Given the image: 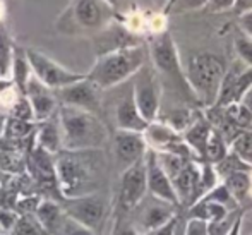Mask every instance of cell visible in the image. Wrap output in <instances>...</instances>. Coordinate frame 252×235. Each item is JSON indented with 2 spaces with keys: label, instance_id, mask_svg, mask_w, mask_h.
I'll use <instances>...</instances> for the list:
<instances>
[{
  "label": "cell",
  "instance_id": "1",
  "mask_svg": "<svg viewBox=\"0 0 252 235\" xmlns=\"http://www.w3.org/2000/svg\"><path fill=\"white\" fill-rule=\"evenodd\" d=\"M57 117L62 131V148L65 151H94L108 139V133L96 113L59 105Z\"/></svg>",
  "mask_w": 252,
  "mask_h": 235
},
{
  "label": "cell",
  "instance_id": "2",
  "mask_svg": "<svg viewBox=\"0 0 252 235\" xmlns=\"http://www.w3.org/2000/svg\"><path fill=\"white\" fill-rule=\"evenodd\" d=\"M144 64L146 50L143 45H126L98 57L86 77L100 90H108L136 76Z\"/></svg>",
  "mask_w": 252,
  "mask_h": 235
},
{
  "label": "cell",
  "instance_id": "3",
  "mask_svg": "<svg viewBox=\"0 0 252 235\" xmlns=\"http://www.w3.org/2000/svg\"><path fill=\"white\" fill-rule=\"evenodd\" d=\"M226 67L213 53H197L189 60L186 79L190 91L206 106H215Z\"/></svg>",
  "mask_w": 252,
  "mask_h": 235
},
{
  "label": "cell",
  "instance_id": "4",
  "mask_svg": "<svg viewBox=\"0 0 252 235\" xmlns=\"http://www.w3.org/2000/svg\"><path fill=\"white\" fill-rule=\"evenodd\" d=\"M84 151H62L55 155L57 184L65 199L90 194L91 167L84 162Z\"/></svg>",
  "mask_w": 252,
  "mask_h": 235
},
{
  "label": "cell",
  "instance_id": "5",
  "mask_svg": "<svg viewBox=\"0 0 252 235\" xmlns=\"http://www.w3.org/2000/svg\"><path fill=\"white\" fill-rule=\"evenodd\" d=\"M112 10L113 7H110L105 0H70L60 19V28L69 33L70 30H100L110 21Z\"/></svg>",
  "mask_w": 252,
  "mask_h": 235
},
{
  "label": "cell",
  "instance_id": "6",
  "mask_svg": "<svg viewBox=\"0 0 252 235\" xmlns=\"http://www.w3.org/2000/svg\"><path fill=\"white\" fill-rule=\"evenodd\" d=\"M150 55L156 72L168 77L175 86L182 88L184 84L189 88L186 72H182V67H180L179 53H177L173 38L170 36L168 31L155 34V38L150 41Z\"/></svg>",
  "mask_w": 252,
  "mask_h": 235
},
{
  "label": "cell",
  "instance_id": "7",
  "mask_svg": "<svg viewBox=\"0 0 252 235\" xmlns=\"http://www.w3.org/2000/svg\"><path fill=\"white\" fill-rule=\"evenodd\" d=\"M26 55L33 76L53 91L69 86L72 83H77V81L86 77V74H79V72H74V70L65 69L59 62L52 60L50 57L38 52V50H31V48L26 50Z\"/></svg>",
  "mask_w": 252,
  "mask_h": 235
},
{
  "label": "cell",
  "instance_id": "8",
  "mask_svg": "<svg viewBox=\"0 0 252 235\" xmlns=\"http://www.w3.org/2000/svg\"><path fill=\"white\" fill-rule=\"evenodd\" d=\"M136 81L132 84V95L136 100V105L139 108L141 115L148 122H155L159 112V83H158V72L155 67L144 64L136 74Z\"/></svg>",
  "mask_w": 252,
  "mask_h": 235
},
{
  "label": "cell",
  "instance_id": "9",
  "mask_svg": "<svg viewBox=\"0 0 252 235\" xmlns=\"http://www.w3.org/2000/svg\"><path fill=\"white\" fill-rule=\"evenodd\" d=\"M62 209L65 216H69L72 222L79 223L93 232H96L105 218V202L94 194H84L67 199Z\"/></svg>",
  "mask_w": 252,
  "mask_h": 235
},
{
  "label": "cell",
  "instance_id": "10",
  "mask_svg": "<svg viewBox=\"0 0 252 235\" xmlns=\"http://www.w3.org/2000/svg\"><path fill=\"white\" fill-rule=\"evenodd\" d=\"M252 90V67L244 66L239 69L237 66H232L226 69L223 76L220 93L216 98L215 106L211 108H223L230 103H240L249 91Z\"/></svg>",
  "mask_w": 252,
  "mask_h": 235
},
{
  "label": "cell",
  "instance_id": "11",
  "mask_svg": "<svg viewBox=\"0 0 252 235\" xmlns=\"http://www.w3.org/2000/svg\"><path fill=\"white\" fill-rule=\"evenodd\" d=\"M146 192V163H144L143 158L122 170V175H120V202L126 209H134L141 204Z\"/></svg>",
  "mask_w": 252,
  "mask_h": 235
},
{
  "label": "cell",
  "instance_id": "12",
  "mask_svg": "<svg viewBox=\"0 0 252 235\" xmlns=\"http://www.w3.org/2000/svg\"><path fill=\"white\" fill-rule=\"evenodd\" d=\"M144 163H146V179H148V191L151 192L153 198L161 199V201L168 202L172 206H179V198L173 189L172 179L165 168L161 167L155 149H148L146 156H144Z\"/></svg>",
  "mask_w": 252,
  "mask_h": 235
},
{
  "label": "cell",
  "instance_id": "13",
  "mask_svg": "<svg viewBox=\"0 0 252 235\" xmlns=\"http://www.w3.org/2000/svg\"><path fill=\"white\" fill-rule=\"evenodd\" d=\"M100 88L94 83H91L88 77L72 83L65 88L57 90V100L60 101V105H69L76 106V108L86 110L91 113L100 112V96H98Z\"/></svg>",
  "mask_w": 252,
  "mask_h": 235
},
{
  "label": "cell",
  "instance_id": "14",
  "mask_svg": "<svg viewBox=\"0 0 252 235\" xmlns=\"http://www.w3.org/2000/svg\"><path fill=\"white\" fill-rule=\"evenodd\" d=\"M26 168L30 172L31 179L40 187L45 189H59L57 184V168H55V155L45 151L43 148L36 146L28 153Z\"/></svg>",
  "mask_w": 252,
  "mask_h": 235
},
{
  "label": "cell",
  "instance_id": "15",
  "mask_svg": "<svg viewBox=\"0 0 252 235\" xmlns=\"http://www.w3.org/2000/svg\"><path fill=\"white\" fill-rule=\"evenodd\" d=\"M148 142L143 133H130V131H117L113 139V151H115L117 162L122 168L134 165L143 160L148 153Z\"/></svg>",
  "mask_w": 252,
  "mask_h": 235
},
{
  "label": "cell",
  "instance_id": "16",
  "mask_svg": "<svg viewBox=\"0 0 252 235\" xmlns=\"http://www.w3.org/2000/svg\"><path fill=\"white\" fill-rule=\"evenodd\" d=\"M26 98L30 100L31 106H33L34 120L36 122H43V120L50 119L59 110V100L50 88H47L40 79L34 76L30 77L26 86Z\"/></svg>",
  "mask_w": 252,
  "mask_h": 235
},
{
  "label": "cell",
  "instance_id": "17",
  "mask_svg": "<svg viewBox=\"0 0 252 235\" xmlns=\"http://www.w3.org/2000/svg\"><path fill=\"white\" fill-rule=\"evenodd\" d=\"M173 189L177 192L179 202H187L192 206L199 199L201 192V167L194 163V160L187 162L175 175L170 177Z\"/></svg>",
  "mask_w": 252,
  "mask_h": 235
},
{
  "label": "cell",
  "instance_id": "18",
  "mask_svg": "<svg viewBox=\"0 0 252 235\" xmlns=\"http://www.w3.org/2000/svg\"><path fill=\"white\" fill-rule=\"evenodd\" d=\"M155 199V202H150L146 204L143 209H141L139 216H137V222H136V227L134 229L137 230L139 235H144L146 232H151V230L158 229V227L165 225L166 222L173 218L175 215V209L177 206H172L168 202L161 201V199Z\"/></svg>",
  "mask_w": 252,
  "mask_h": 235
},
{
  "label": "cell",
  "instance_id": "19",
  "mask_svg": "<svg viewBox=\"0 0 252 235\" xmlns=\"http://www.w3.org/2000/svg\"><path fill=\"white\" fill-rule=\"evenodd\" d=\"M115 120L119 131H130V133H144L148 129V126H150V122L141 115L139 108H137L132 90L124 96L119 101V105H117Z\"/></svg>",
  "mask_w": 252,
  "mask_h": 235
},
{
  "label": "cell",
  "instance_id": "20",
  "mask_svg": "<svg viewBox=\"0 0 252 235\" xmlns=\"http://www.w3.org/2000/svg\"><path fill=\"white\" fill-rule=\"evenodd\" d=\"M34 142L52 155H59L62 151V131H60L59 117H50L43 122H36Z\"/></svg>",
  "mask_w": 252,
  "mask_h": 235
},
{
  "label": "cell",
  "instance_id": "21",
  "mask_svg": "<svg viewBox=\"0 0 252 235\" xmlns=\"http://www.w3.org/2000/svg\"><path fill=\"white\" fill-rule=\"evenodd\" d=\"M213 131V126L204 119H199L196 122H190V126L186 129L184 133V141L187 142L192 153L196 156L204 160V153H206V144H208L209 134Z\"/></svg>",
  "mask_w": 252,
  "mask_h": 235
},
{
  "label": "cell",
  "instance_id": "22",
  "mask_svg": "<svg viewBox=\"0 0 252 235\" xmlns=\"http://www.w3.org/2000/svg\"><path fill=\"white\" fill-rule=\"evenodd\" d=\"M34 216L40 220V223L50 235H59L63 222H65L63 209L53 201H41L34 211Z\"/></svg>",
  "mask_w": 252,
  "mask_h": 235
},
{
  "label": "cell",
  "instance_id": "23",
  "mask_svg": "<svg viewBox=\"0 0 252 235\" xmlns=\"http://www.w3.org/2000/svg\"><path fill=\"white\" fill-rule=\"evenodd\" d=\"M33 76L31 72V66L28 62V55L26 50L14 47V55H12V66H10V81L14 83L16 90L21 95L26 93V86L30 77Z\"/></svg>",
  "mask_w": 252,
  "mask_h": 235
},
{
  "label": "cell",
  "instance_id": "24",
  "mask_svg": "<svg viewBox=\"0 0 252 235\" xmlns=\"http://www.w3.org/2000/svg\"><path fill=\"white\" fill-rule=\"evenodd\" d=\"M251 182L249 170H235L223 177V184L237 202L244 201V198L251 192Z\"/></svg>",
  "mask_w": 252,
  "mask_h": 235
},
{
  "label": "cell",
  "instance_id": "25",
  "mask_svg": "<svg viewBox=\"0 0 252 235\" xmlns=\"http://www.w3.org/2000/svg\"><path fill=\"white\" fill-rule=\"evenodd\" d=\"M230 153V148L225 141V136L220 133L218 129L213 127L211 134H209L208 144H206V153H204V162L211 163V165H216L220 163L226 155Z\"/></svg>",
  "mask_w": 252,
  "mask_h": 235
},
{
  "label": "cell",
  "instance_id": "26",
  "mask_svg": "<svg viewBox=\"0 0 252 235\" xmlns=\"http://www.w3.org/2000/svg\"><path fill=\"white\" fill-rule=\"evenodd\" d=\"M230 151L237 155L247 167L252 168V131L242 129L233 136L230 142Z\"/></svg>",
  "mask_w": 252,
  "mask_h": 235
},
{
  "label": "cell",
  "instance_id": "27",
  "mask_svg": "<svg viewBox=\"0 0 252 235\" xmlns=\"http://www.w3.org/2000/svg\"><path fill=\"white\" fill-rule=\"evenodd\" d=\"M34 133H36V122H28V120H19L7 115L5 131H3L5 139H28Z\"/></svg>",
  "mask_w": 252,
  "mask_h": 235
},
{
  "label": "cell",
  "instance_id": "28",
  "mask_svg": "<svg viewBox=\"0 0 252 235\" xmlns=\"http://www.w3.org/2000/svg\"><path fill=\"white\" fill-rule=\"evenodd\" d=\"M10 235H50L40 223V220L34 216V213H24L19 216L16 227Z\"/></svg>",
  "mask_w": 252,
  "mask_h": 235
},
{
  "label": "cell",
  "instance_id": "29",
  "mask_svg": "<svg viewBox=\"0 0 252 235\" xmlns=\"http://www.w3.org/2000/svg\"><path fill=\"white\" fill-rule=\"evenodd\" d=\"M14 47L7 30L0 24V77L10 76V66H12Z\"/></svg>",
  "mask_w": 252,
  "mask_h": 235
},
{
  "label": "cell",
  "instance_id": "30",
  "mask_svg": "<svg viewBox=\"0 0 252 235\" xmlns=\"http://www.w3.org/2000/svg\"><path fill=\"white\" fill-rule=\"evenodd\" d=\"M208 0H168L163 7L166 16H179V14L192 12V10L204 9Z\"/></svg>",
  "mask_w": 252,
  "mask_h": 235
},
{
  "label": "cell",
  "instance_id": "31",
  "mask_svg": "<svg viewBox=\"0 0 252 235\" xmlns=\"http://www.w3.org/2000/svg\"><path fill=\"white\" fill-rule=\"evenodd\" d=\"M9 117L19 120H28V122H36L34 120V113H33V106H31L30 100L26 98V95H19L14 100L12 106L9 108Z\"/></svg>",
  "mask_w": 252,
  "mask_h": 235
},
{
  "label": "cell",
  "instance_id": "32",
  "mask_svg": "<svg viewBox=\"0 0 252 235\" xmlns=\"http://www.w3.org/2000/svg\"><path fill=\"white\" fill-rule=\"evenodd\" d=\"M235 52L239 55L240 62L252 67V40L246 34H240L235 38Z\"/></svg>",
  "mask_w": 252,
  "mask_h": 235
},
{
  "label": "cell",
  "instance_id": "33",
  "mask_svg": "<svg viewBox=\"0 0 252 235\" xmlns=\"http://www.w3.org/2000/svg\"><path fill=\"white\" fill-rule=\"evenodd\" d=\"M59 235H94V232L86 229V227L79 225V223L72 222L69 216H65V222H63L62 230H60Z\"/></svg>",
  "mask_w": 252,
  "mask_h": 235
},
{
  "label": "cell",
  "instance_id": "34",
  "mask_svg": "<svg viewBox=\"0 0 252 235\" xmlns=\"http://www.w3.org/2000/svg\"><path fill=\"white\" fill-rule=\"evenodd\" d=\"M19 213L14 211V209L10 208H2L0 209V227H2L3 230H7V232H12V229L16 227L17 220H19Z\"/></svg>",
  "mask_w": 252,
  "mask_h": 235
},
{
  "label": "cell",
  "instance_id": "35",
  "mask_svg": "<svg viewBox=\"0 0 252 235\" xmlns=\"http://www.w3.org/2000/svg\"><path fill=\"white\" fill-rule=\"evenodd\" d=\"M186 235H208V223L199 218H189L186 223Z\"/></svg>",
  "mask_w": 252,
  "mask_h": 235
},
{
  "label": "cell",
  "instance_id": "36",
  "mask_svg": "<svg viewBox=\"0 0 252 235\" xmlns=\"http://www.w3.org/2000/svg\"><path fill=\"white\" fill-rule=\"evenodd\" d=\"M235 7V0H208L204 9L208 12H226V10L233 9Z\"/></svg>",
  "mask_w": 252,
  "mask_h": 235
},
{
  "label": "cell",
  "instance_id": "37",
  "mask_svg": "<svg viewBox=\"0 0 252 235\" xmlns=\"http://www.w3.org/2000/svg\"><path fill=\"white\" fill-rule=\"evenodd\" d=\"M179 216H173L170 222H166L165 225H161V227H158V229H155V230H151V232H146L144 235H173L175 234V229H177V225H179Z\"/></svg>",
  "mask_w": 252,
  "mask_h": 235
},
{
  "label": "cell",
  "instance_id": "38",
  "mask_svg": "<svg viewBox=\"0 0 252 235\" xmlns=\"http://www.w3.org/2000/svg\"><path fill=\"white\" fill-rule=\"evenodd\" d=\"M239 28L242 34L252 40V9L244 14H239Z\"/></svg>",
  "mask_w": 252,
  "mask_h": 235
},
{
  "label": "cell",
  "instance_id": "39",
  "mask_svg": "<svg viewBox=\"0 0 252 235\" xmlns=\"http://www.w3.org/2000/svg\"><path fill=\"white\" fill-rule=\"evenodd\" d=\"M113 235H139V234H137V230L134 229L132 225H129V223H119V225L115 227V234Z\"/></svg>",
  "mask_w": 252,
  "mask_h": 235
},
{
  "label": "cell",
  "instance_id": "40",
  "mask_svg": "<svg viewBox=\"0 0 252 235\" xmlns=\"http://www.w3.org/2000/svg\"><path fill=\"white\" fill-rule=\"evenodd\" d=\"M252 9V0H235V7H233V10L237 12V16L239 14H244L247 12V10Z\"/></svg>",
  "mask_w": 252,
  "mask_h": 235
},
{
  "label": "cell",
  "instance_id": "41",
  "mask_svg": "<svg viewBox=\"0 0 252 235\" xmlns=\"http://www.w3.org/2000/svg\"><path fill=\"white\" fill-rule=\"evenodd\" d=\"M240 230H242V216H240V218L237 220V223L233 225V229L230 230L228 235H240Z\"/></svg>",
  "mask_w": 252,
  "mask_h": 235
},
{
  "label": "cell",
  "instance_id": "42",
  "mask_svg": "<svg viewBox=\"0 0 252 235\" xmlns=\"http://www.w3.org/2000/svg\"><path fill=\"white\" fill-rule=\"evenodd\" d=\"M240 103H244V105H246L247 108L251 110V113H252V90H251L246 96H244V100H242Z\"/></svg>",
  "mask_w": 252,
  "mask_h": 235
},
{
  "label": "cell",
  "instance_id": "43",
  "mask_svg": "<svg viewBox=\"0 0 252 235\" xmlns=\"http://www.w3.org/2000/svg\"><path fill=\"white\" fill-rule=\"evenodd\" d=\"M5 122H7V115H5V113H0V139L3 137V131H5Z\"/></svg>",
  "mask_w": 252,
  "mask_h": 235
},
{
  "label": "cell",
  "instance_id": "44",
  "mask_svg": "<svg viewBox=\"0 0 252 235\" xmlns=\"http://www.w3.org/2000/svg\"><path fill=\"white\" fill-rule=\"evenodd\" d=\"M173 235H186V225H182V223L179 222V225H177L175 234H173Z\"/></svg>",
  "mask_w": 252,
  "mask_h": 235
},
{
  "label": "cell",
  "instance_id": "45",
  "mask_svg": "<svg viewBox=\"0 0 252 235\" xmlns=\"http://www.w3.org/2000/svg\"><path fill=\"white\" fill-rule=\"evenodd\" d=\"M153 3H155L156 7H159V9H163V7L166 5V2H168V0H151Z\"/></svg>",
  "mask_w": 252,
  "mask_h": 235
},
{
  "label": "cell",
  "instance_id": "46",
  "mask_svg": "<svg viewBox=\"0 0 252 235\" xmlns=\"http://www.w3.org/2000/svg\"><path fill=\"white\" fill-rule=\"evenodd\" d=\"M105 2L108 3L110 7H113V9H115V7L119 5V0H105Z\"/></svg>",
  "mask_w": 252,
  "mask_h": 235
},
{
  "label": "cell",
  "instance_id": "47",
  "mask_svg": "<svg viewBox=\"0 0 252 235\" xmlns=\"http://www.w3.org/2000/svg\"><path fill=\"white\" fill-rule=\"evenodd\" d=\"M3 177H5V172H3L2 165H0V182H2V180H3Z\"/></svg>",
  "mask_w": 252,
  "mask_h": 235
},
{
  "label": "cell",
  "instance_id": "48",
  "mask_svg": "<svg viewBox=\"0 0 252 235\" xmlns=\"http://www.w3.org/2000/svg\"><path fill=\"white\" fill-rule=\"evenodd\" d=\"M9 235H10V234H9Z\"/></svg>",
  "mask_w": 252,
  "mask_h": 235
}]
</instances>
